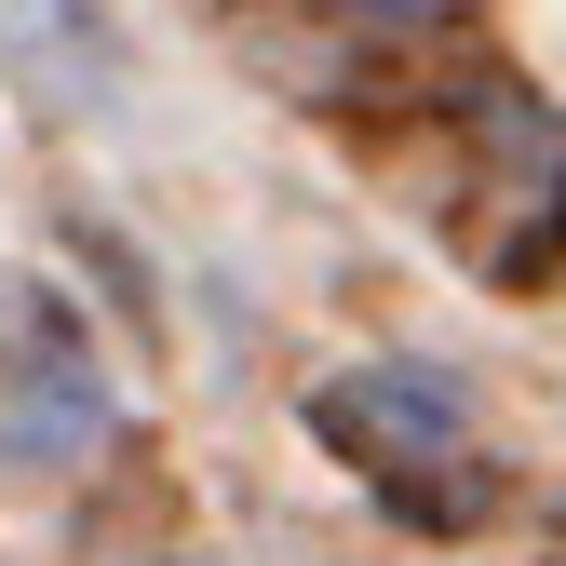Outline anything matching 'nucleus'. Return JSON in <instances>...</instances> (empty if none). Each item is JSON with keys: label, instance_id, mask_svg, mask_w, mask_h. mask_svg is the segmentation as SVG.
<instances>
[{"label": "nucleus", "instance_id": "2", "mask_svg": "<svg viewBox=\"0 0 566 566\" xmlns=\"http://www.w3.org/2000/svg\"><path fill=\"white\" fill-rule=\"evenodd\" d=\"M311 418L337 432V459H405V446H446V432H459V405H446L432 378H405V365H378V378H337Z\"/></svg>", "mask_w": 566, "mask_h": 566}, {"label": "nucleus", "instance_id": "1", "mask_svg": "<svg viewBox=\"0 0 566 566\" xmlns=\"http://www.w3.org/2000/svg\"><path fill=\"white\" fill-rule=\"evenodd\" d=\"M95 432H108L95 324L54 283H0V472H67Z\"/></svg>", "mask_w": 566, "mask_h": 566}, {"label": "nucleus", "instance_id": "3", "mask_svg": "<svg viewBox=\"0 0 566 566\" xmlns=\"http://www.w3.org/2000/svg\"><path fill=\"white\" fill-rule=\"evenodd\" d=\"M176 566H189V553H176Z\"/></svg>", "mask_w": 566, "mask_h": 566}]
</instances>
